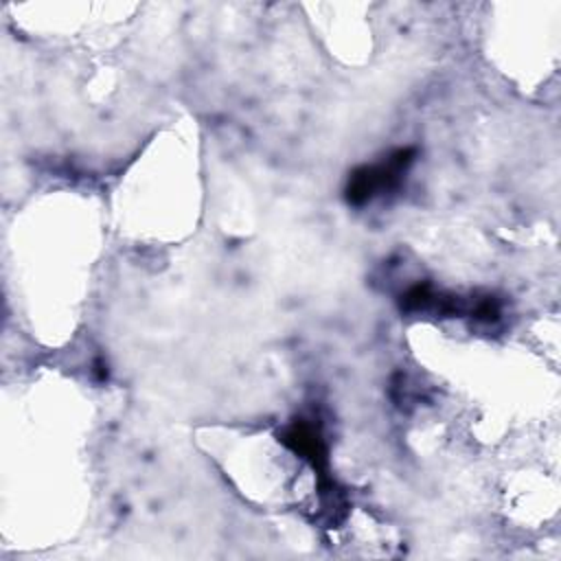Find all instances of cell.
Here are the masks:
<instances>
[{
  "mask_svg": "<svg viewBox=\"0 0 561 561\" xmlns=\"http://www.w3.org/2000/svg\"><path fill=\"white\" fill-rule=\"evenodd\" d=\"M412 156H414V149H397L394 153H390L386 160L377 164H366L355 169L346 186L348 204L359 206L370 202L375 195L397 188L410 162L414 160Z\"/></svg>",
  "mask_w": 561,
  "mask_h": 561,
  "instance_id": "cell-1",
  "label": "cell"
}]
</instances>
